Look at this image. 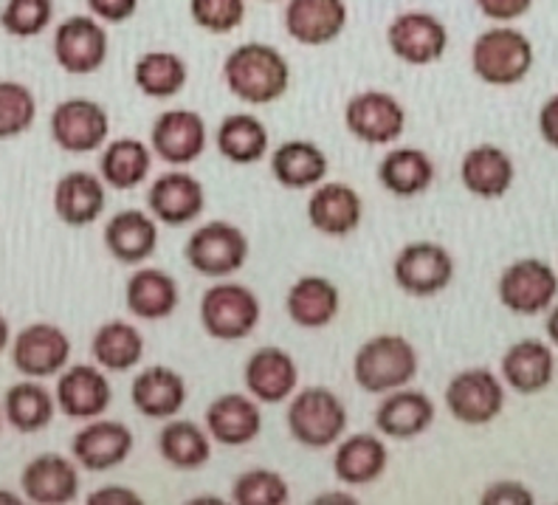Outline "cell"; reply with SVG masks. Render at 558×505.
Returning <instances> with one entry per match:
<instances>
[{
	"label": "cell",
	"mask_w": 558,
	"mask_h": 505,
	"mask_svg": "<svg viewBox=\"0 0 558 505\" xmlns=\"http://www.w3.org/2000/svg\"><path fill=\"white\" fill-rule=\"evenodd\" d=\"M223 83L245 105H274L291 88V65L268 43H240L223 60Z\"/></svg>",
	"instance_id": "cell-1"
},
{
	"label": "cell",
	"mask_w": 558,
	"mask_h": 505,
	"mask_svg": "<svg viewBox=\"0 0 558 505\" xmlns=\"http://www.w3.org/2000/svg\"><path fill=\"white\" fill-rule=\"evenodd\" d=\"M536 51L531 37L513 23H494L471 46V71L490 88H513L533 71Z\"/></svg>",
	"instance_id": "cell-2"
},
{
	"label": "cell",
	"mask_w": 558,
	"mask_h": 505,
	"mask_svg": "<svg viewBox=\"0 0 558 505\" xmlns=\"http://www.w3.org/2000/svg\"><path fill=\"white\" fill-rule=\"evenodd\" d=\"M421 359L415 345L401 334L369 336L353 356V378L369 396H387L417 378Z\"/></svg>",
	"instance_id": "cell-3"
},
{
	"label": "cell",
	"mask_w": 558,
	"mask_h": 505,
	"mask_svg": "<svg viewBox=\"0 0 558 505\" xmlns=\"http://www.w3.org/2000/svg\"><path fill=\"white\" fill-rule=\"evenodd\" d=\"M348 407L330 387H302L291 396L286 423L305 449H330L348 432Z\"/></svg>",
	"instance_id": "cell-4"
},
{
	"label": "cell",
	"mask_w": 558,
	"mask_h": 505,
	"mask_svg": "<svg viewBox=\"0 0 558 505\" xmlns=\"http://www.w3.org/2000/svg\"><path fill=\"white\" fill-rule=\"evenodd\" d=\"M206 336L218 341H240L257 330L263 305L252 288L234 280H218L206 288L198 305Z\"/></svg>",
	"instance_id": "cell-5"
},
{
	"label": "cell",
	"mask_w": 558,
	"mask_h": 505,
	"mask_svg": "<svg viewBox=\"0 0 558 505\" xmlns=\"http://www.w3.org/2000/svg\"><path fill=\"white\" fill-rule=\"evenodd\" d=\"M248 238L240 226L229 220H211V224L198 226L190 235L184 247V260L190 268L209 280H229L238 274L248 260Z\"/></svg>",
	"instance_id": "cell-6"
},
{
	"label": "cell",
	"mask_w": 558,
	"mask_h": 505,
	"mask_svg": "<svg viewBox=\"0 0 558 505\" xmlns=\"http://www.w3.org/2000/svg\"><path fill=\"white\" fill-rule=\"evenodd\" d=\"M442 404L463 426H488L505 410V382L488 368L460 370L446 384Z\"/></svg>",
	"instance_id": "cell-7"
},
{
	"label": "cell",
	"mask_w": 558,
	"mask_h": 505,
	"mask_svg": "<svg viewBox=\"0 0 558 505\" xmlns=\"http://www.w3.org/2000/svg\"><path fill=\"white\" fill-rule=\"evenodd\" d=\"M454 257L435 240H415L401 247L392 260V277L403 294L429 300L442 294L454 282Z\"/></svg>",
	"instance_id": "cell-8"
},
{
	"label": "cell",
	"mask_w": 558,
	"mask_h": 505,
	"mask_svg": "<svg viewBox=\"0 0 558 505\" xmlns=\"http://www.w3.org/2000/svg\"><path fill=\"white\" fill-rule=\"evenodd\" d=\"M48 130H51V139L62 153L90 156L108 144L110 117L102 105L88 99V96H71L51 110Z\"/></svg>",
	"instance_id": "cell-9"
},
{
	"label": "cell",
	"mask_w": 558,
	"mask_h": 505,
	"mask_svg": "<svg viewBox=\"0 0 558 505\" xmlns=\"http://www.w3.org/2000/svg\"><path fill=\"white\" fill-rule=\"evenodd\" d=\"M497 297L517 316L547 314L558 297V272L538 257L517 260L499 274Z\"/></svg>",
	"instance_id": "cell-10"
},
{
	"label": "cell",
	"mask_w": 558,
	"mask_h": 505,
	"mask_svg": "<svg viewBox=\"0 0 558 505\" xmlns=\"http://www.w3.org/2000/svg\"><path fill=\"white\" fill-rule=\"evenodd\" d=\"M54 60L65 74L90 76L102 69L110 55L108 28L94 14H71L54 28Z\"/></svg>",
	"instance_id": "cell-11"
},
{
	"label": "cell",
	"mask_w": 558,
	"mask_h": 505,
	"mask_svg": "<svg viewBox=\"0 0 558 505\" xmlns=\"http://www.w3.org/2000/svg\"><path fill=\"white\" fill-rule=\"evenodd\" d=\"M344 128L353 139L369 147H387L407 130V108L387 91L369 88L350 96L344 105Z\"/></svg>",
	"instance_id": "cell-12"
},
{
	"label": "cell",
	"mask_w": 558,
	"mask_h": 505,
	"mask_svg": "<svg viewBox=\"0 0 558 505\" xmlns=\"http://www.w3.org/2000/svg\"><path fill=\"white\" fill-rule=\"evenodd\" d=\"M389 51L412 69H426L449 51V28L432 12H401L387 26Z\"/></svg>",
	"instance_id": "cell-13"
},
{
	"label": "cell",
	"mask_w": 558,
	"mask_h": 505,
	"mask_svg": "<svg viewBox=\"0 0 558 505\" xmlns=\"http://www.w3.org/2000/svg\"><path fill=\"white\" fill-rule=\"evenodd\" d=\"M71 362L69 334L54 322H32L12 336V364L23 378L60 376Z\"/></svg>",
	"instance_id": "cell-14"
},
{
	"label": "cell",
	"mask_w": 558,
	"mask_h": 505,
	"mask_svg": "<svg viewBox=\"0 0 558 505\" xmlns=\"http://www.w3.org/2000/svg\"><path fill=\"white\" fill-rule=\"evenodd\" d=\"M209 147V128L198 110L172 108L158 113L150 128V151L172 167L195 165Z\"/></svg>",
	"instance_id": "cell-15"
},
{
	"label": "cell",
	"mask_w": 558,
	"mask_h": 505,
	"mask_svg": "<svg viewBox=\"0 0 558 505\" xmlns=\"http://www.w3.org/2000/svg\"><path fill=\"white\" fill-rule=\"evenodd\" d=\"M57 410L71 421H94L108 412L113 387L99 364H69L57 376Z\"/></svg>",
	"instance_id": "cell-16"
},
{
	"label": "cell",
	"mask_w": 558,
	"mask_h": 505,
	"mask_svg": "<svg viewBox=\"0 0 558 505\" xmlns=\"http://www.w3.org/2000/svg\"><path fill=\"white\" fill-rule=\"evenodd\" d=\"M206 209V190L198 178L178 170L163 172L153 178L150 190H147V212L163 226L181 229L190 226L204 215Z\"/></svg>",
	"instance_id": "cell-17"
},
{
	"label": "cell",
	"mask_w": 558,
	"mask_h": 505,
	"mask_svg": "<svg viewBox=\"0 0 558 505\" xmlns=\"http://www.w3.org/2000/svg\"><path fill=\"white\" fill-rule=\"evenodd\" d=\"M350 12L344 0H286L282 23L293 43L307 48L330 46L348 28Z\"/></svg>",
	"instance_id": "cell-18"
},
{
	"label": "cell",
	"mask_w": 558,
	"mask_h": 505,
	"mask_svg": "<svg viewBox=\"0 0 558 505\" xmlns=\"http://www.w3.org/2000/svg\"><path fill=\"white\" fill-rule=\"evenodd\" d=\"M136 437L122 421L94 418L71 437V455L85 471H110L133 455Z\"/></svg>",
	"instance_id": "cell-19"
},
{
	"label": "cell",
	"mask_w": 558,
	"mask_h": 505,
	"mask_svg": "<svg viewBox=\"0 0 558 505\" xmlns=\"http://www.w3.org/2000/svg\"><path fill=\"white\" fill-rule=\"evenodd\" d=\"M204 426L209 432L211 444L240 449L254 444L263 432V412L259 401L243 393H223L206 407Z\"/></svg>",
	"instance_id": "cell-20"
},
{
	"label": "cell",
	"mask_w": 558,
	"mask_h": 505,
	"mask_svg": "<svg viewBox=\"0 0 558 505\" xmlns=\"http://www.w3.org/2000/svg\"><path fill=\"white\" fill-rule=\"evenodd\" d=\"M21 492L35 505H69L80 494L76 460L60 452H43L21 471Z\"/></svg>",
	"instance_id": "cell-21"
},
{
	"label": "cell",
	"mask_w": 558,
	"mask_h": 505,
	"mask_svg": "<svg viewBox=\"0 0 558 505\" xmlns=\"http://www.w3.org/2000/svg\"><path fill=\"white\" fill-rule=\"evenodd\" d=\"M364 220L359 190L341 181H322L307 199V224L325 238H348Z\"/></svg>",
	"instance_id": "cell-22"
},
{
	"label": "cell",
	"mask_w": 558,
	"mask_h": 505,
	"mask_svg": "<svg viewBox=\"0 0 558 505\" xmlns=\"http://www.w3.org/2000/svg\"><path fill=\"white\" fill-rule=\"evenodd\" d=\"M243 382L248 396L259 404H282L300 387V368L288 350L282 348H259L245 359Z\"/></svg>",
	"instance_id": "cell-23"
},
{
	"label": "cell",
	"mask_w": 558,
	"mask_h": 505,
	"mask_svg": "<svg viewBox=\"0 0 558 505\" xmlns=\"http://www.w3.org/2000/svg\"><path fill=\"white\" fill-rule=\"evenodd\" d=\"M499 378L519 396H538L556 378V353L542 339H519L505 350Z\"/></svg>",
	"instance_id": "cell-24"
},
{
	"label": "cell",
	"mask_w": 558,
	"mask_h": 505,
	"mask_svg": "<svg viewBox=\"0 0 558 505\" xmlns=\"http://www.w3.org/2000/svg\"><path fill=\"white\" fill-rule=\"evenodd\" d=\"M435 401L415 387L392 389L375 407V430L392 441H412L435 423Z\"/></svg>",
	"instance_id": "cell-25"
},
{
	"label": "cell",
	"mask_w": 558,
	"mask_h": 505,
	"mask_svg": "<svg viewBox=\"0 0 558 505\" xmlns=\"http://www.w3.org/2000/svg\"><path fill=\"white\" fill-rule=\"evenodd\" d=\"M517 181V165L511 153L497 144H477L460 161V184L474 199L499 201L511 192Z\"/></svg>",
	"instance_id": "cell-26"
},
{
	"label": "cell",
	"mask_w": 558,
	"mask_h": 505,
	"mask_svg": "<svg viewBox=\"0 0 558 505\" xmlns=\"http://www.w3.org/2000/svg\"><path fill=\"white\" fill-rule=\"evenodd\" d=\"M186 378L167 364H150L144 368L133 384H130V401L150 421H170L184 410Z\"/></svg>",
	"instance_id": "cell-27"
},
{
	"label": "cell",
	"mask_w": 558,
	"mask_h": 505,
	"mask_svg": "<svg viewBox=\"0 0 558 505\" xmlns=\"http://www.w3.org/2000/svg\"><path fill=\"white\" fill-rule=\"evenodd\" d=\"M105 249L122 266H142L158 249V220L144 209H122L105 224Z\"/></svg>",
	"instance_id": "cell-28"
},
{
	"label": "cell",
	"mask_w": 558,
	"mask_h": 505,
	"mask_svg": "<svg viewBox=\"0 0 558 505\" xmlns=\"http://www.w3.org/2000/svg\"><path fill=\"white\" fill-rule=\"evenodd\" d=\"M341 291L322 274H305L288 288L286 314L302 330H322L339 316Z\"/></svg>",
	"instance_id": "cell-29"
},
{
	"label": "cell",
	"mask_w": 558,
	"mask_h": 505,
	"mask_svg": "<svg viewBox=\"0 0 558 505\" xmlns=\"http://www.w3.org/2000/svg\"><path fill=\"white\" fill-rule=\"evenodd\" d=\"M108 192L105 181L88 170L65 172L54 184V212L57 218L71 229H85L102 218Z\"/></svg>",
	"instance_id": "cell-30"
},
{
	"label": "cell",
	"mask_w": 558,
	"mask_h": 505,
	"mask_svg": "<svg viewBox=\"0 0 558 505\" xmlns=\"http://www.w3.org/2000/svg\"><path fill=\"white\" fill-rule=\"evenodd\" d=\"M124 305L136 320L161 322L181 305V288L175 277L161 268H136L124 286Z\"/></svg>",
	"instance_id": "cell-31"
},
{
	"label": "cell",
	"mask_w": 558,
	"mask_h": 505,
	"mask_svg": "<svg viewBox=\"0 0 558 505\" xmlns=\"http://www.w3.org/2000/svg\"><path fill=\"white\" fill-rule=\"evenodd\" d=\"M389 466V449L384 437L373 432H355L341 437L333 452V474L344 485H369L384 478Z\"/></svg>",
	"instance_id": "cell-32"
},
{
	"label": "cell",
	"mask_w": 558,
	"mask_h": 505,
	"mask_svg": "<svg viewBox=\"0 0 558 505\" xmlns=\"http://www.w3.org/2000/svg\"><path fill=\"white\" fill-rule=\"evenodd\" d=\"M437 167L432 156L421 147H396L378 165V184L396 199H415L432 190Z\"/></svg>",
	"instance_id": "cell-33"
},
{
	"label": "cell",
	"mask_w": 558,
	"mask_h": 505,
	"mask_svg": "<svg viewBox=\"0 0 558 505\" xmlns=\"http://www.w3.org/2000/svg\"><path fill=\"white\" fill-rule=\"evenodd\" d=\"M215 147L226 161L238 167H252L268 156L271 133L266 122L254 113H229L215 130Z\"/></svg>",
	"instance_id": "cell-34"
},
{
	"label": "cell",
	"mask_w": 558,
	"mask_h": 505,
	"mask_svg": "<svg viewBox=\"0 0 558 505\" xmlns=\"http://www.w3.org/2000/svg\"><path fill=\"white\" fill-rule=\"evenodd\" d=\"M330 170L325 151L319 144L305 142V139H291L279 144L271 156V172L279 187L286 190H314L322 184Z\"/></svg>",
	"instance_id": "cell-35"
},
{
	"label": "cell",
	"mask_w": 558,
	"mask_h": 505,
	"mask_svg": "<svg viewBox=\"0 0 558 505\" xmlns=\"http://www.w3.org/2000/svg\"><path fill=\"white\" fill-rule=\"evenodd\" d=\"M3 421L12 426V430L23 432V435H35L43 432L48 423L54 421L57 401L54 393L40 384L37 378H26V382H17L3 393Z\"/></svg>",
	"instance_id": "cell-36"
},
{
	"label": "cell",
	"mask_w": 558,
	"mask_h": 505,
	"mask_svg": "<svg viewBox=\"0 0 558 505\" xmlns=\"http://www.w3.org/2000/svg\"><path fill=\"white\" fill-rule=\"evenodd\" d=\"M150 170L153 151L150 144H144L142 139H113L110 144H105L102 156H99V178L105 181V187H113L119 192L142 187Z\"/></svg>",
	"instance_id": "cell-37"
},
{
	"label": "cell",
	"mask_w": 558,
	"mask_h": 505,
	"mask_svg": "<svg viewBox=\"0 0 558 505\" xmlns=\"http://www.w3.org/2000/svg\"><path fill=\"white\" fill-rule=\"evenodd\" d=\"M144 336L142 330L128 320H110L99 325L90 339V356L108 373H128L138 368L144 359Z\"/></svg>",
	"instance_id": "cell-38"
},
{
	"label": "cell",
	"mask_w": 558,
	"mask_h": 505,
	"mask_svg": "<svg viewBox=\"0 0 558 505\" xmlns=\"http://www.w3.org/2000/svg\"><path fill=\"white\" fill-rule=\"evenodd\" d=\"M158 455L178 471H198L211 460V437L195 421L170 418L158 432Z\"/></svg>",
	"instance_id": "cell-39"
},
{
	"label": "cell",
	"mask_w": 558,
	"mask_h": 505,
	"mask_svg": "<svg viewBox=\"0 0 558 505\" xmlns=\"http://www.w3.org/2000/svg\"><path fill=\"white\" fill-rule=\"evenodd\" d=\"M133 83L150 99H172L190 83V65L175 51H147L133 65Z\"/></svg>",
	"instance_id": "cell-40"
},
{
	"label": "cell",
	"mask_w": 558,
	"mask_h": 505,
	"mask_svg": "<svg viewBox=\"0 0 558 505\" xmlns=\"http://www.w3.org/2000/svg\"><path fill=\"white\" fill-rule=\"evenodd\" d=\"M37 122V99L17 80H0V142L17 139Z\"/></svg>",
	"instance_id": "cell-41"
},
{
	"label": "cell",
	"mask_w": 558,
	"mask_h": 505,
	"mask_svg": "<svg viewBox=\"0 0 558 505\" xmlns=\"http://www.w3.org/2000/svg\"><path fill=\"white\" fill-rule=\"evenodd\" d=\"M54 23V0H7L0 9V28L9 37L32 40Z\"/></svg>",
	"instance_id": "cell-42"
},
{
	"label": "cell",
	"mask_w": 558,
	"mask_h": 505,
	"mask_svg": "<svg viewBox=\"0 0 558 505\" xmlns=\"http://www.w3.org/2000/svg\"><path fill=\"white\" fill-rule=\"evenodd\" d=\"M291 485L274 469H248L232 483V503L238 505H286Z\"/></svg>",
	"instance_id": "cell-43"
},
{
	"label": "cell",
	"mask_w": 558,
	"mask_h": 505,
	"mask_svg": "<svg viewBox=\"0 0 558 505\" xmlns=\"http://www.w3.org/2000/svg\"><path fill=\"white\" fill-rule=\"evenodd\" d=\"M190 17L209 35H232L245 21V0H190Z\"/></svg>",
	"instance_id": "cell-44"
},
{
	"label": "cell",
	"mask_w": 558,
	"mask_h": 505,
	"mask_svg": "<svg viewBox=\"0 0 558 505\" xmlns=\"http://www.w3.org/2000/svg\"><path fill=\"white\" fill-rule=\"evenodd\" d=\"M480 503L483 505H533L536 503V497H533L531 489H527L524 483H519V480H497V483H490L488 489H485Z\"/></svg>",
	"instance_id": "cell-45"
},
{
	"label": "cell",
	"mask_w": 558,
	"mask_h": 505,
	"mask_svg": "<svg viewBox=\"0 0 558 505\" xmlns=\"http://www.w3.org/2000/svg\"><path fill=\"white\" fill-rule=\"evenodd\" d=\"M485 21L517 23L533 9V0H474Z\"/></svg>",
	"instance_id": "cell-46"
},
{
	"label": "cell",
	"mask_w": 558,
	"mask_h": 505,
	"mask_svg": "<svg viewBox=\"0 0 558 505\" xmlns=\"http://www.w3.org/2000/svg\"><path fill=\"white\" fill-rule=\"evenodd\" d=\"M85 3H88V12L94 14L96 21L119 26V23H128L138 12L142 0H85Z\"/></svg>",
	"instance_id": "cell-47"
},
{
	"label": "cell",
	"mask_w": 558,
	"mask_h": 505,
	"mask_svg": "<svg viewBox=\"0 0 558 505\" xmlns=\"http://www.w3.org/2000/svg\"><path fill=\"white\" fill-rule=\"evenodd\" d=\"M85 503L88 505H142L144 500L138 497L133 489H128V485H105V489H96L94 494H88Z\"/></svg>",
	"instance_id": "cell-48"
},
{
	"label": "cell",
	"mask_w": 558,
	"mask_h": 505,
	"mask_svg": "<svg viewBox=\"0 0 558 505\" xmlns=\"http://www.w3.org/2000/svg\"><path fill=\"white\" fill-rule=\"evenodd\" d=\"M538 133H542L545 144L558 151V94H553L538 110Z\"/></svg>",
	"instance_id": "cell-49"
},
{
	"label": "cell",
	"mask_w": 558,
	"mask_h": 505,
	"mask_svg": "<svg viewBox=\"0 0 558 505\" xmlns=\"http://www.w3.org/2000/svg\"><path fill=\"white\" fill-rule=\"evenodd\" d=\"M545 330H547V339H550L553 348H558V302H553V308L547 311Z\"/></svg>",
	"instance_id": "cell-50"
},
{
	"label": "cell",
	"mask_w": 558,
	"mask_h": 505,
	"mask_svg": "<svg viewBox=\"0 0 558 505\" xmlns=\"http://www.w3.org/2000/svg\"><path fill=\"white\" fill-rule=\"evenodd\" d=\"M12 345V328H9V320L3 314H0V356H3V350Z\"/></svg>",
	"instance_id": "cell-51"
},
{
	"label": "cell",
	"mask_w": 558,
	"mask_h": 505,
	"mask_svg": "<svg viewBox=\"0 0 558 505\" xmlns=\"http://www.w3.org/2000/svg\"><path fill=\"white\" fill-rule=\"evenodd\" d=\"M314 503L325 505V503H355V497H348V494H341V492H327L322 494V497H316Z\"/></svg>",
	"instance_id": "cell-52"
},
{
	"label": "cell",
	"mask_w": 558,
	"mask_h": 505,
	"mask_svg": "<svg viewBox=\"0 0 558 505\" xmlns=\"http://www.w3.org/2000/svg\"><path fill=\"white\" fill-rule=\"evenodd\" d=\"M0 503H12V505H17V503H21V497H17V494L3 492V489H0Z\"/></svg>",
	"instance_id": "cell-53"
},
{
	"label": "cell",
	"mask_w": 558,
	"mask_h": 505,
	"mask_svg": "<svg viewBox=\"0 0 558 505\" xmlns=\"http://www.w3.org/2000/svg\"><path fill=\"white\" fill-rule=\"evenodd\" d=\"M0 432H3V410H0Z\"/></svg>",
	"instance_id": "cell-54"
},
{
	"label": "cell",
	"mask_w": 558,
	"mask_h": 505,
	"mask_svg": "<svg viewBox=\"0 0 558 505\" xmlns=\"http://www.w3.org/2000/svg\"><path fill=\"white\" fill-rule=\"evenodd\" d=\"M266 3H277V0H266Z\"/></svg>",
	"instance_id": "cell-55"
},
{
	"label": "cell",
	"mask_w": 558,
	"mask_h": 505,
	"mask_svg": "<svg viewBox=\"0 0 558 505\" xmlns=\"http://www.w3.org/2000/svg\"><path fill=\"white\" fill-rule=\"evenodd\" d=\"M556 272H558V268H556Z\"/></svg>",
	"instance_id": "cell-56"
}]
</instances>
